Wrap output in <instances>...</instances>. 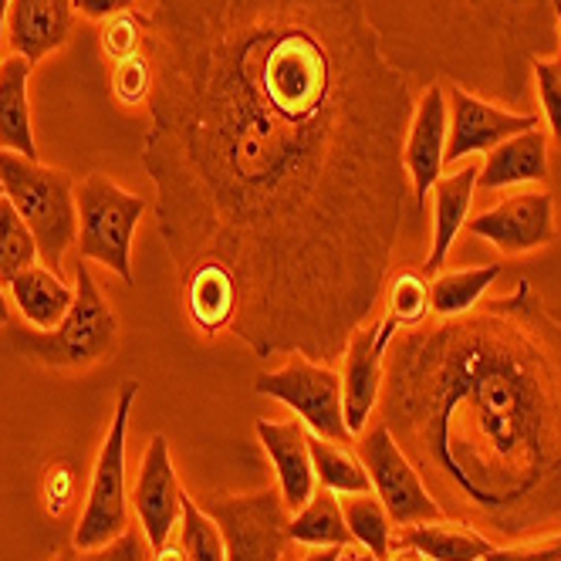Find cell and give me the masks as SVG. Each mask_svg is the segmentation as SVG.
Returning <instances> with one entry per match:
<instances>
[{"mask_svg":"<svg viewBox=\"0 0 561 561\" xmlns=\"http://www.w3.org/2000/svg\"><path fill=\"white\" fill-rule=\"evenodd\" d=\"M142 167L176 277L220 267L257 358H342L413 204L416 89L358 0H156Z\"/></svg>","mask_w":561,"mask_h":561,"instance_id":"1","label":"cell"},{"mask_svg":"<svg viewBox=\"0 0 561 561\" xmlns=\"http://www.w3.org/2000/svg\"><path fill=\"white\" fill-rule=\"evenodd\" d=\"M379 423L444 517L491 541L561 514V318L531 280L457 318L399 329Z\"/></svg>","mask_w":561,"mask_h":561,"instance_id":"2","label":"cell"},{"mask_svg":"<svg viewBox=\"0 0 561 561\" xmlns=\"http://www.w3.org/2000/svg\"><path fill=\"white\" fill-rule=\"evenodd\" d=\"M386 61L413 89L460 85L531 112V65L558 51L551 0H358Z\"/></svg>","mask_w":561,"mask_h":561,"instance_id":"3","label":"cell"},{"mask_svg":"<svg viewBox=\"0 0 561 561\" xmlns=\"http://www.w3.org/2000/svg\"><path fill=\"white\" fill-rule=\"evenodd\" d=\"M11 345L45 369H85L118 348V318L85 257L75 261V301L68 314L51 332L11 325Z\"/></svg>","mask_w":561,"mask_h":561,"instance_id":"4","label":"cell"},{"mask_svg":"<svg viewBox=\"0 0 561 561\" xmlns=\"http://www.w3.org/2000/svg\"><path fill=\"white\" fill-rule=\"evenodd\" d=\"M75 176L68 170L48 167L42 159H27L21 152L0 149V186L21 220L37 240L42 264L61 274L65 254L78 240V204Z\"/></svg>","mask_w":561,"mask_h":561,"instance_id":"5","label":"cell"},{"mask_svg":"<svg viewBox=\"0 0 561 561\" xmlns=\"http://www.w3.org/2000/svg\"><path fill=\"white\" fill-rule=\"evenodd\" d=\"M78 204V240L75 251L92 264H105L126 285H136L133 274V237L146 214V196L129 193L112 176L92 170L75 183Z\"/></svg>","mask_w":561,"mask_h":561,"instance_id":"6","label":"cell"},{"mask_svg":"<svg viewBox=\"0 0 561 561\" xmlns=\"http://www.w3.org/2000/svg\"><path fill=\"white\" fill-rule=\"evenodd\" d=\"M136 396H139L136 379L123 382V389H118L115 416H112V426L105 433V444L95 460V473H92V488H89L82 517H78V525H75L71 548H78V551L102 548L129 531L126 444H129V420H133Z\"/></svg>","mask_w":561,"mask_h":561,"instance_id":"7","label":"cell"},{"mask_svg":"<svg viewBox=\"0 0 561 561\" xmlns=\"http://www.w3.org/2000/svg\"><path fill=\"white\" fill-rule=\"evenodd\" d=\"M254 392L277 399L298 413V420L335 444H355L342 413V376L329 363H314L308 355H285L280 369H264L254 376Z\"/></svg>","mask_w":561,"mask_h":561,"instance_id":"8","label":"cell"},{"mask_svg":"<svg viewBox=\"0 0 561 561\" xmlns=\"http://www.w3.org/2000/svg\"><path fill=\"white\" fill-rule=\"evenodd\" d=\"M224 535L227 561H285L288 541V504L277 488L254 494H207L196 501Z\"/></svg>","mask_w":561,"mask_h":561,"instance_id":"9","label":"cell"},{"mask_svg":"<svg viewBox=\"0 0 561 561\" xmlns=\"http://www.w3.org/2000/svg\"><path fill=\"white\" fill-rule=\"evenodd\" d=\"M355 454L373 480L376 497L386 504L389 517L396 520V528L444 517V511H439L436 501L430 497L423 477L416 473L410 457L399 450V444L382 423L369 426L363 436L355 439Z\"/></svg>","mask_w":561,"mask_h":561,"instance_id":"10","label":"cell"},{"mask_svg":"<svg viewBox=\"0 0 561 561\" xmlns=\"http://www.w3.org/2000/svg\"><path fill=\"white\" fill-rule=\"evenodd\" d=\"M396 332H399V325L382 314L379 322L355 329L342 352V369H339L342 413H345V426L355 439L369 430V423L379 410L386 352H389V342L396 339Z\"/></svg>","mask_w":561,"mask_h":561,"instance_id":"11","label":"cell"},{"mask_svg":"<svg viewBox=\"0 0 561 561\" xmlns=\"http://www.w3.org/2000/svg\"><path fill=\"white\" fill-rule=\"evenodd\" d=\"M473 237L488 240L501 254H531L554 244V199L548 190H520L504 196L501 204L488 207L467 220Z\"/></svg>","mask_w":561,"mask_h":561,"instance_id":"12","label":"cell"},{"mask_svg":"<svg viewBox=\"0 0 561 561\" xmlns=\"http://www.w3.org/2000/svg\"><path fill=\"white\" fill-rule=\"evenodd\" d=\"M447 139H450V102H447V85L433 82L420 89L413 118L407 126V142H403V167L410 176L416 217L426 210V199L436 186V180L447 170Z\"/></svg>","mask_w":561,"mask_h":561,"instance_id":"13","label":"cell"},{"mask_svg":"<svg viewBox=\"0 0 561 561\" xmlns=\"http://www.w3.org/2000/svg\"><path fill=\"white\" fill-rule=\"evenodd\" d=\"M447 102H450V139H447V159H444L447 167H457L477 152L488 156L504 139L541 126L538 112H514V108L494 105L460 85H447Z\"/></svg>","mask_w":561,"mask_h":561,"instance_id":"14","label":"cell"},{"mask_svg":"<svg viewBox=\"0 0 561 561\" xmlns=\"http://www.w3.org/2000/svg\"><path fill=\"white\" fill-rule=\"evenodd\" d=\"M183 488L170 457V444L163 433L149 439V447L139 463V477L129 491V501L139 517V531L146 535L149 548H163L173 538V528H180L183 514Z\"/></svg>","mask_w":561,"mask_h":561,"instance_id":"15","label":"cell"},{"mask_svg":"<svg viewBox=\"0 0 561 561\" xmlns=\"http://www.w3.org/2000/svg\"><path fill=\"white\" fill-rule=\"evenodd\" d=\"M261 447L274 467L277 477V491L280 501L288 504V511H301L318 480H314V467H311V450H308V426L301 420H285V423H274V420H257L254 423Z\"/></svg>","mask_w":561,"mask_h":561,"instance_id":"16","label":"cell"},{"mask_svg":"<svg viewBox=\"0 0 561 561\" xmlns=\"http://www.w3.org/2000/svg\"><path fill=\"white\" fill-rule=\"evenodd\" d=\"M71 24H75V0H11L4 45L0 48L37 65L68 42Z\"/></svg>","mask_w":561,"mask_h":561,"instance_id":"17","label":"cell"},{"mask_svg":"<svg viewBox=\"0 0 561 561\" xmlns=\"http://www.w3.org/2000/svg\"><path fill=\"white\" fill-rule=\"evenodd\" d=\"M477 176H480V167L473 163V159H463V163H457L447 176H439L433 193H430L433 196V240H430V254L423 261V271L430 277L444 271L460 230L470 220Z\"/></svg>","mask_w":561,"mask_h":561,"instance_id":"18","label":"cell"},{"mask_svg":"<svg viewBox=\"0 0 561 561\" xmlns=\"http://www.w3.org/2000/svg\"><path fill=\"white\" fill-rule=\"evenodd\" d=\"M548 129L535 126L494 146L480 163L477 190H511V186H541L551 176L548 163Z\"/></svg>","mask_w":561,"mask_h":561,"instance_id":"19","label":"cell"},{"mask_svg":"<svg viewBox=\"0 0 561 561\" xmlns=\"http://www.w3.org/2000/svg\"><path fill=\"white\" fill-rule=\"evenodd\" d=\"M491 538L480 535L470 525L450 517H436V520H420V525H403L396 528V551H413L426 561H484L491 551Z\"/></svg>","mask_w":561,"mask_h":561,"instance_id":"20","label":"cell"},{"mask_svg":"<svg viewBox=\"0 0 561 561\" xmlns=\"http://www.w3.org/2000/svg\"><path fill=\"white\" fill-rule=\"evenodd\" d=\"M8 288L21 322L37 332H51L75 301V288H68L65 277L45 267L42 261L14 274Z\"/></svg>","mask_w":561,"mask_h":561,"instance_id":"21","label":"cell"},{"mask_svg":"<svg viewBox=\"0 0 561 561\" xmlns=\"http://www.w3.org/2000/svg\"><path fill=\"white\" fill-rule=\"evenodd\" d=\"M31 61L21 55H8L0 61V149L21 152L27 159H37L34 126H31Z\"/></svg>","mask_w":561,"mask_h":561,"instance_id":"22","label":"cell"},{"mask_svg":"<svg viewBox=\"0 0 561 561\" xmlns=\"http://www.w3.org/2000/svg\"><path fill=\"white\" fill-rule=\"evenodd\" d=\"M288 541L298 548H348L352 531L345 525L342 497L329 488H314L311 501L288 517Z\"/></svg>","mask_w":561,"mask_h":561,"instance_id":"23","label":"cell"},{"mask_svg":"<svg viewBox=\"0 0 561 561\" xmlns=\"http://www.w3.org/2000/svg\"><path fill=\"white\" fill-rule=\"evenodd\" d=\"M501 264L484 267H460V271H439L430 277V311L433 318H457L467 314L484 301L488 288L501 277Z\"/></svg>","mask_w":561,"mask_h":561,"instance_id":"24","label":"cell"},{"mask_svg":"<svg viewBox=\"0 0 561 561\" xmlns=\"http://www.w3.org/2000/svg\"><path fill=\"white\" fill-rule=\"evenodd\" d=\"M308 450H311L318 488H329L339 497L373 491V480H369L363 460H358V454L352 450V444H335V439H325L308 430Z\"/></svg>","mask_w":561,"mask_h":561,"instance_id":"25","label":"cell"},{"mask_svg":"<svg viewBox=\"0 0 561 561\" xmlns=\"http://www.w3.org/2000/svg\"><path fill=\"white\" fill-rule=\"evenodd\" d=\"M382 314L392 318L399 329L423 325L430 311V274L423 267H399L389 271L382 285Z\"/></svg>","mask_w":561,"mask_h":561,"instance_id":"26","label":"cell"},{"mask_svg":"<svg viewBox=\"0 0 561 561\" xmlns=\"http://www.w3.org/2000/svg\"><path fill=\"white\" fill-rule=\"evenodd\" d=\"M342 511H345V525L352 531V541L389 561L392 551H396L392 548V541H396V520L389 517V511L376 497V491H369V494H345L342 497Z\"/></svg>","mask_w":561,"mask_h":561,"instance_id":"27","label":"cell"},{"mask_svg":"<svg viewBox=\"0 0 561 561\" xmlns=\"http://www.w3.org/2000/svg\"><path fill=\"white\" fill-rule=\"evenodd\" d=\"M37 261H42V254H37V240L4 193L0 196V280L11 285L14 274H21L24 267L37 264Z\"/></svg>","mask_w":561,"mask_h":561,"instance_id":"28","label":"cell"},{"mask_svg":"<svg viewBox=\"0 0 561 561\" xmlns=\"http://www.w3.org/2000/svg\"><path fill=\"white\" fill-rule=\"evenodd\" d=\"M180 548L186 561H227V545L217 520L199 507L190 494H183L180 514Z\"/></svg>","mask_w":561,"mask_h":561,"instance_id":"29","label":"cell"},{"mask_svg":"<svg viewBox=\"0 0 561 561\" xmlns=\"http://www.w3.org/2000/svg\"><path fill=\"white\" fill-rule=\"evenodd\" d=\"M142 45H146V21L136 11L115 14L99 24V48L108 65L142 55Z\"/></svg>","mask_w":561,"mask_h":561,"instance_id":"30","label":"cell"},{"mask_svg":"<svg viewBox=\"0 0 561 561\" xmlns=\"http://www.w3.org/2000/svg\"><path fill=\"white\" fill-rule=\"evenodd\" d=\"M531 82L541 105V123L554 146H561V48L531 65Z\"/></svg>","mask_w":561,"mask_h":561,"instance_id":"31","label":"cell"},{"mask_svg":"<svg viewBox=\"0 0 561 561\" xmlns=\"http://www.w3.org/2000/svg\"><path fill=\"white\" fill-rule=\"evenodd\" d=\"M108 92L118 105L126 108H136V105H146L149 102V92H152V61L142 55L136 58H126V61H115L108 68Z\"/></svg>","mask_w":561,"mask_h":561,"instance_id":"32","label":"cell"},{"mask_svg":"<svg viewBox=\"0 0 561 561\" xmlns=\"http://www.w3.org/2000/svg\"><path fill=\"white\" fill-rule=\"evenodd\" d=\"M484 561H561V531H535L514 541H494Z\"/></svg>","mask_w":561,"mask_h":561,"instance_id":"33","label":"cell"},{"mask_svg":"<svg viewBox=\"0 0 561 561\" xmlns=\"http://www.w3.org/2000/svg\"><path fill=\"white\" fill-rule=\"evenodd\" d=\"M149 558H152V548H149L146 535L129 528L126 535H118L115 541H108L102 548H92V551L71 548V551L58 554L55 561H149Z\"/></svg>","mask_w":561,"mask_h":561,"instance_id":"34","label":"cell"},{"mask_svg":"<svg viewBox=\"0 0 561 561\" xmlns=\"http://www.w3.org/2000/svg\"><path fill=\"white\" fill-rule=\"evenodd\" d=\"M126 11H136V0H75V14L99 21V24Z\"/></svg>","mask_w":561,"mask_h":561,"instance_id":"35","label":"cell"},{"mask_svg":"<svg viewBox=\"0 0 561 561\" xmlns=\"http://www.w3.org/2000/svg\"><path fill=\"white\" fill-rule=\"evenodd\" d=\"M339 561H386V558H379V554L366 551L363 545H348V548H342Z\"/></svg>","mask_w":561,"mask_h":561,"instance_id":"36","label":"cell"},{"mask_svg":"<svg viewBox=\"0 0 561 561\" xmlns=\"http://www.w3.org/2000/svg\"><path fill=\"white\" fill-rule=\"evenodd\" d=\"M149 561H186V554H183V548H180V541L173 545V541H167L163 548H156L152 551V558Z\"/></svg>","mask_w":561,"mask_h":561,"instance_id":"37","label":"cell"},{"mask_svg":"<svg viewBox=\"0 0 561 561\" xmlns=\"http://www.w3.org/2000/svg\"><path fill=\"white\" fill-rule=\"evenodd\" d=\"M339 554H342V548H314V551H305L295 561H339Z\"/></svg>","mask_w":561,"mask_h":561,"instance_id":"38","label":"cell"},{"mask_svg":"<svg viewBox=\"0 0 561 561\" xmlns=\"http://www.w3.org/2000/svg\"><path fill=\"white\" fill-rule=\"evenodd\" d=\"M11 325V301L4 295V288H0V329H8Z\"/></svg>","mask_w":561,"mask_h":561,"instance_id":"39","label":"cell"},{"mask_svg":"<svg viewBox=\"0 0 561 561\" xmlns=\"http://www.w3.org/2000/svg\"><path fill=\"white\" fill-rule=\"evenodd\" d=\"M8 11H11V0H0V45H4V24H8Z\"/></svg>","mask_w":561,"mask_h":561,"instance_id":"40","label":"cell"},{"mask_svg":"<svg viewBox=\"0 0 561 561\" xmlns=\"http://www.w3.org/2000/svg\"><path fill=\"white\" fill-rule=\"evenodd\" d=\"M389 561H426V558H420V554H413V551H392Z\"/></svg>","mask_w":561,"mask_h":561,"instance_id":"41","label":"cell"},{"mask_svg":"<svg viewBox=\"0 0 561 561\" xmlns=\"http://www.w3.org/2000/svg\"><path fill=\"white\" fill-rule=\"evenodd\" d=\"M551 8H554V21H558V42H561V0H551Z\"/></svg>","mask_w":561,"mask_h":561,"instance_id":"42","label":"cell"},{"mask_svg":"<svg viewBox=\"0 0 561 561\" xmlns=\"http://www.w3.org/2000/svg\"><path fill=\"white\" fill-rule=\"evenodd\" d=\"M0 196H4V186H0Z\"/></svg>","mask_w":561,"mask_h":561,"instance_id":"43","label":"cell"},{"mask_svg":"<svg viewBox=\"0 0 561 561\" xmlns=\"http://www.w3.org/2000/svg\"><path fill=\"white\" fill-rule=\"evenodd\" d=\"M0 61H4V58H0Z\"/></svg>","mask_w":561,"mask_h":561,"instance_id":"44","label":"cell"}]
</instances>
